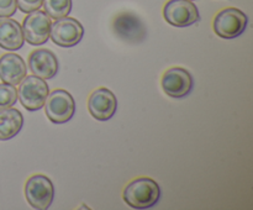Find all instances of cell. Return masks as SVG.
Returning <instances> with one entry per match:
<instances>
[{
	"label": "cell",
	"mask_w": 253,
	"mask_h": 210,
	"mask_svg": "<svg viewBox=\"0 0 253 210\" xmlns=\"http://www.w3.org/2000/svg\"><path fill=\"white\" fill-rule=\"evenodd\" d=\"M22 27L16 20L0 17V47L7 51H17L24 46Z\"/></svg>",
	"instance_id": "5bb4252c"
},
{
	"label": "cell",
	"mask_w": 253,
	"mask_h": 210,
	"mask_svg": "<svg viewBox=\"0 0 253 210\" xmlns=\"http://www.w3.org/2000/svg\"><path fill=\"white\" fill-rule=\"evenodd\" d=\"M166 21L175 27H187L199 21L198 7L189 0H169L163 7Z\"/></svg>",
	"instance_id": "ba28073f"
},
{
	"label": "cell",
	"mask_w": 253,
	"mask_h": 210,
	"mask_svg": "<svg viewBox=\"0 0 253 210\" xmlns=\"http://www.w3.org/2000/svg\"><path fill=\"white\" fill-rule=\"evenodd\" d=\"M16 0H0V17H10L16 12Z\"/></svg>",
	"instance_id": "d6986e66"
},
{
	"label": "cell",
	"mask_w": 253,
	"mask_h": 210,
	"mask_svg": "<svg viewBox=\"0 0 253 210\" xmlns=\"http://www.w3.org/2000/svg\"><path fill=\"white\" fill-rule=\"evenodd\" d=\"M123 198L133 209H148L155 207L160 200L161 188L152 178L141 177L126 185Z\"/></svg>",
	"instance_id": "6da1fadb"
},
{
	"label": "cell",
	"mask_w": 253,
	"mask_h": 210,
	"mask_svg": "<svg viewBox=\"0 0 253 210\" xmlns=\"http://www.w3.org/2000/svg\"><path fill=\"white\" fill-rule=\"evenodd\" d=\"M42 2L43 0H16L17 7L26 14L39 10L42 6Z\"/></svg>",
	"instance_id": "ac0fdd59"
},
{
	"label": "cell",
	"mask_w": 253,
	"mask_h": 210,
	"mask_svg": "<svg viewBox=\"0 0 253 210\" xmlns=\"http://www.w3.org/2000/svg\"><path fill=\"white\" fill-rule=\"evenodd\" d=\"M17 100V91L15 85L0 83V110L11 108Z\"/></svg>",
	"instance_id": "e0dca14e"
},
{
	"label": "cell",
	"mask_w": 253,
	"mask_h": 210,
	"mask_svg": "<svg viewBox=\"0 0 253 210\" xmlns=\"http://www.w3.org/2000/svg\"><path fill=\"white\" fill-rule=\"evenodd\" d=\"M114 31L119 39L130 43H138L146 39V27L136 15L124 12L114 20Z\"/></svg>",
	"instance_id": "8fae6325"
},
{
	"label": "cell",
	"mask_w": 253,
	"mask_h": 210,
	"mask_svg": "<svg viewBox=\"0 0 253 210\" xmlns=\"http://www.w3.org/2000/svg\"><path fill=\"white\" fill-rule=\"evenodd\" d=\"M24 125V116L17 109L7 108L0 110V141L15 137Z\"/></svg>",
	"instance_id": "9a60e30c"
},
{
	"label": "cell",
	"mask_w": 253,
	"mask_h": 210,
	"mask_svg": "<svg viewBox=\"0 0 253 210\" xmlns=\"http://www.w3.org/2000/svg\"><path fill=\"white\" fill-rule=\"evenodd\" d=\"M49 89L46 81L37 76H26L20 82L17 98L26 110L36 111L43 108Z\"/></svg>",
	"instance_id": "7a4b0ae2"
},
{
	"label": "cell",
	"mask_w": 253,
	"mask_h": 210,
	"mask_svg": "<svg viewBox=\"0 0 253 210\" xmlns=\"http://www.w3.org/2000/svg\"><path fill=\"white\" fill-rule=\"evenodd\" d=\"M25 197L34 209H48L54 198L53 183L46 175L34 174L25 184Z\"/></svg>",
	"instance_id": "277c9868"
},
{
	"label": "cell",
	"mask_w": 253,
	"mask_h": 210,
	"mask_svg": "<svg viewBox=\"0 0 253 210\" xmlns=\"http://www.w3.org/2000/svg\"><path fill=\"white\" fill-rule=\"evenodd\" d=\"M118 100L115 94L106 88H98L90 94L88 100V110L94 119L106 121L115 115Z\"/></svg>",
	"instance_id": "30bf717a"
},
{
	"label": "cell",
	"mask_w": 253,
	"mask_h": 210,
	"mask_svg": "<svg viewBox=\"0 0 253 210\" xmlns=\"http://www.w3.org/2000/svg\"><path fill=\"white\" fill-rule=\"evenodd\" d=\"M161 84H162L163 91L168 96L179 99L184 98L192 91L194 81H193L192 74L187 69L174 67L165 72Z\"/></svg>",
	"instance_id": "9c48e42d"
},
{
	"label": "cell",
	"mask_w": 253,
	"mask_h": 210,
	"mask_svg": "<svg viewBox=\"0 0 253 210\" xmlns=\"http://www.w3.org/2000/svg\"><path fill=\"white\" fill-rule=\"evenodd\" d=\"M83 36L84 27L73 17H61L51 25L49 37L57 46L73 47L82 41Z\"/></svg>",
	"instance_id": "52a82bcc"
},
{
	"label": "cell",
	"mask_w": 253,
	"mask_h": 210,
	"mask_svg": "<svg viewBox=\"0 0 253 210\" xmlns=\"http://www.w3.org/2000/svg\"><path fill=\"white\" fill-rule=\"evenodd\" d=\"M43 106L47 118L53 124L67 123L76 113V101L71 93L64 89H56L48 93Z\"/></svg>",
	"instance_id": "5b68a950"
},
{
	"label": "cell",
	"mask_w": 253,
	"mask_h": 210,
	"mask_svg": "<svg viewBox=\"0 0 253 210\" xmlns=\"http://www.w3.org/2000/svg\"><path fill=\"white\" fill-rule=\"evenodd\" d=\"M247 15L236 7H227L217 12L214 19L215 34L221 39H236L244 34L247 27Z\"/></svg>",
	"instance_id": "3957f363"
},
{
	"label": "cell",
	"mask_w": 253,
	"mask_h": 210,
	"mask_svg": "<svg viewBox=\"0 0 253 210\" xmlns=\"http://www.w3.org/2000/svg\"><path fill=\"white\" fill-rule=\"evenodd\" d=\"M51 17L41 10L29 12L22 22V34L26 42L32 46L46 43L51 31Z\"/></svg>",
	"instance_id": "8992f818"
},
{
	"label": "cell",
	"mask_w": 253,
	"mask_h": 210,
	"mask_svg": "<svg viewBox=\"0 0 253 210\" xmlns=\"http://www.w3.org/2000/svg\"><path fill=\"white\" fill-rule=\"evenodd\" d=\"M29 67L35 76L42 79H51L58 72V59L47 48L35 49L29 56Z\"/></svg>",
	"instance_id": "7c38bea8"
},
{
	"label": "cell",
	"mask_w": 253,
	"mask_h": 210,
	"mask_svg": "<svg viewBox=\"0 0 253 210\" xmlns=\"http://www.w3.org/2000/svg\"><path fill=\"white\" fill-rule=\"evenodd\" d=\"M42 6L49 17L57 20L68 16L72 10V0H43Z\"/></svg>",
	"instance_id": "2e32d148"
},
{
	"label": "cell",
	"mask_w": 253,
	"mask_h": 210,
	"mask_svg": "<svg viewBox=\"0 0 253 210\" xmlns=\"http://www.w3.org/2000/svg\"><path fill=\"white\" fill-rule=\"evenodd\" d=\"M27 76V67L21 56L5 53L0 57V79L2 83L17 85Z\"/></svg>",
	"instance_id": "4fadbf2b"
},
{
	"label": "cell",
	"mask_w": 253,
	"mask_h": 210,
	"mask_svg": "<svg viewBox=\"0 0 253 210\" xmlns=\"http://www.w3.org/2000/svg\"><path fill=\"white\" fill-rule=\"evenodd\" d=\"M189 1H194V0H189Z\"/></svg>",
	"instance_id": "ffe728a7"
}]
</instances>
